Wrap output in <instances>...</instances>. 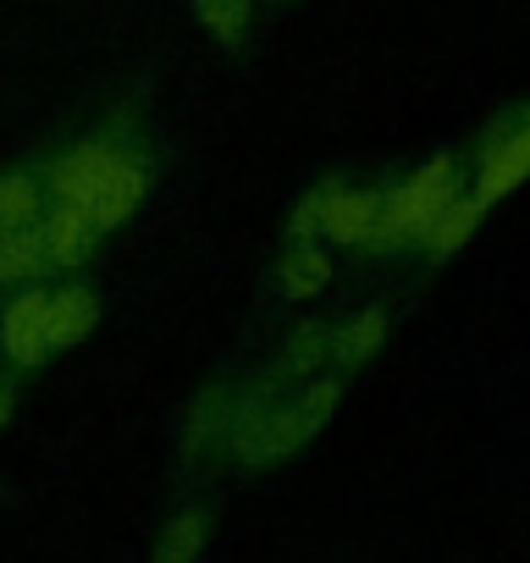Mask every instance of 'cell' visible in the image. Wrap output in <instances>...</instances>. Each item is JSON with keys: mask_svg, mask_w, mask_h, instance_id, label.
<instances>
[{"mask_svg": "<svg viewBox=\"0 0 530 563\" xmlns=\"http://www.w3.org/2000/svg\"><path fill=\"white\" fill-rule=\"evenodd\" d=\"M56 199L73 205V210H84L95 221V232H106L122 216H133V205L144 199V166H133L128 155H117L106 144H89L73 161H62Z\"/></svg>", "mask_w": 530, "mask_h": 563, "instance_id": "cell-1", "label": "cell"}, {"mask_svg": "<svg viewBox=\"0 0 530 563\" xmlns=\"http://www.w3.org/2000/svg\"><path fill=\"white\" fill-rule=\"evenodd\" d=\"M332 409H338V387L332 382H321V387H310L299 404H288V409H272L265 420H254L238 442V453L249 459V464H260V459H283V453H299L327 420H332Z\"/></svg>", "mask_w": 530, "mask_h": 563, "instance_id": "cell-2", "label": "cell"}, {"mask_svg": "<svg viewBox=\"0 0 530 563\" xmlns=\"http://www.w3.org/2000/svg\"><path fill=\"white\" fill-rule=\"evenodd\" d=\"M453 161H431L420 177H409L393 199H387V210H382V221H376V238H426L437 221H442V210L453 205Z\"/></svg>", "mask_w": 530, "mask_h": 563, "instance_id": "cell-3", "label": "cell"}, {"mask_svg": "<svg viewBox=\"0 0 530 563\" xmlns=\"http://www.w3.org/2000/svg\"><path fill=\"white\" fill-rule=\"evenodd\" d=\"M0 338H7V354L18 365H34L51 354V294H23L12 310H7V327H0Z\"/></svg>", "mask_w": 530, "mask_h": 563, "instance_id": "cell-4", "label": "cell"}, {"mask_svg": "<svg viewBox=\"0 0 530 563\" xmlns=\"http://www.w3.org/2000/svg\"><path fill=\"white\" fill-rule=\"evenodd\" d=\"M530 177V122L519 128V133H508L492 155H486V166H481V183H475V205L486 210L492 199H503L508 188H519Z\"/></svg>", "mask_w": 530, "mask_h": 563, "instance_id": "cell-5", "label": "cell"}, {"mask_svg": "<svg viewBox=\"0 0 530 563\" xmlns=\"http://www.w3.org/2000/svg\"><path fill=\"white\" fill-rule=\"evenodd\" d=\"M376 221H382V205L371 194L338 188V194L321 199V232L332 243H365V238H376Z\"/></svg>", "mask_w": 530, "mask_h": 563, "instance_id": "cell-6", "label": "cell"}, {"mask_svg": "<svg viewBox=\"0 0 530 563\" xmlns=\"http://www.w3.org/2000/svg\"><path fill=\"white\" fill-rule=\"evenodd\" d=\"M89 249H95V221H89L84 210L62 205V210L45 221V254H51L56 265H78Z\"/></svg>", "mask_w": 530, "mask_h": 563, "instance_id": "cell-7", "label": "cell"}, {"mask_svg": "<svg viewBox=\"0 0 530 563\" xmlns=\"http://www.w3.org/2000/svg\"><path fill=\"white\" fill-rule=\"evenodd\" d=\"M45 227H18V232H0V282H23L45 265Z\"/></svg>", "mask_w": 530, "mask_h": 563, "instance_id": "cell-8", "label": "cell"}, {"mask_svg": "<svg viewBox=\"0 0 530 563\" xmlns=\"http://www.w3.org/2000/svg\"><path fill=\"white\" fill-rule=\"evenodd\" d=\"M89 327H95V294H84V288L51 294V349L78 343Z\"/></svg>", "mask_w": 530, "mask_h": 563, "instance_id": "cell-9", "label": "cell"}, {"mask_svg": "<svg viewBox=\"0 0 530 563\" xmlns=\"http://www.w3.org/2000/svg\"><path fill=\"white\" fill-rule=\"evenodd\" d=\"M332 282V260L321 254V249H310V243H299L288 260H283V294L288 299H310V294H321Z\"/></svg>", "mask_w": 530, "mask_h": 563, "instance_id": "cell-10", "label": "cell"}, {"mask_svg": "<svg viewBox=\"0 0 530 563\" xmlns=\"http://www.w3.org/2000/svg\"><path fill=\"white\" fill-rule=\"evenodd\" d=\"M205 552V514H177L166 530H161V547H155V563H194Z\"/></svg>", "mask_w": 530, "mask_h": 563, "instance_id": "cell-11", "label": "cell"}, {"mask_svg": "<svg viewBox=\"0 0 530 563\" xmlns=\"http://www.w3.org/2000/svg\"><path fill=\"white\" fill-rule=\"evenodd\" d=\"M40 221V188L34 177H0V232H18Z\"/></svg>", "mask_w": 530, "mask_h": 563, "instance_id": "cell-12", "label": "cell"}, {"mask_svg": "<svg viewBox=\"0 0 530 563\" xmlns=\"http://www.w3.org/2000/svg\"><path fill=\"white\" fill-rule=\"evenodd\" d=\"M475 216H481V205L475 199H453L448 210H442V221L426 232V243L437 249V254H448V249H459L470 232H475Z\"/></svg>", "mask_w": 530, "mask_h": 563, "instance_id": "cell-13", "label": "cell"}, {"mask_svg": "<svg viewBox=\"0 0 530 563\" xmlns=\"http://www.w3.org/2000/svg\"><path fill=\"white\" fill-rule=\"evenodd\" d=\"M382 332H387V316H382V310H365V316L338 338V360H343V365L371 360V354H376V343H382Z\"/></svg>", "mask_w": 530, "mask_h": 563, "instance_id": "cell-14", "label": "cell"}, {"mask_svg": "<svg viewBox=\"0 0 530 563\" xmlns=\"http://www.w3.org/2000/svg\"><path fill=\"white\" fill-rule=\"evenodd\" d=\"M199 23H205L221 45H232V40H243V29H249V0H199Z\"/></svg>", "mask_w": 530, "mask_h": 563, "instance_id": "cell-15", "label": "cell"}, {"mask_svg": "<svg viewBox=\"0 0 530 563\" xmlns=\"http://www.w3.org/2000/svg\"><path fill=\"white\" fill-rule=\"evenodd\" d=\"M321 354H327V332H321V327H310V332H299V338H294L288 365H294V371H305V365H316Z\"/></svg>", "mask_w": 530, "mask_h": 563, "instance_id": "cell-16", "label": "cell"}, {"mask_svg": "<svg viewBox=\"0 0 530 563\" xmlns=\"http://www.w3.org/2000/svg\"><path fill=\"white\" fill-rule=\"evenodd\" d=\"M0 420H7V387H0Z\"/></svg>", "mask_w": 530, "mask_h": 563, "instance_id": "cell-17", "label": "cell"}]
</instances>
